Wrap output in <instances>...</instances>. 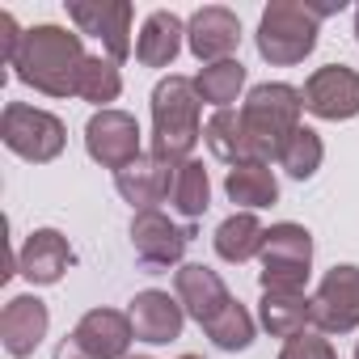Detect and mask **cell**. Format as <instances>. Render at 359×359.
<instances>
[{
  "label": "cell",
  "instance_id": "cell-1",
  "mask_svg": "<svg viewBox=\"0 0 359 359\" xmlns=\"http://www.w3.org/2000/svg\"><path fill=\"white\" fill-rule=\"evenodd\" d=\"M173 287H177V300L182 309L208 330V338L220 346V351H245L254 342V317L229 296L224 279L203 266V262H187L182 271L173 275Z\"/></svg>",
  "mask_w": 359,
  "mask_h": 359
},
{
  "label": "cell",
  "instance_id": "cell-2",
  "mask_svg": "<svg viewBox=\"0 0 359 359\" xmlns=\"http://www.w3.org/2000/svg\"><path fill=\"white\" fill-rule=\"evenodd\" d=\"M85 47L81 34L64 30V26H34L26 30V43L13 60V72L22 85L47 93V97H76V76L85 68Z\"/></svg>",
  "mask_w": 359,
  "mask_h": 359
},
{
  "label": "cell",
  "instance_id": "cell-3",
  "mask_svg": "<svg viewBox=\"0 0 359 359\" xmlns=\"http://www.w3.org/2000/svg\"><path fill=\"white\" fill-rule=\"evenodd\" d=\"M199 89L187 76H165L152 89V152L169 165L191 161L203 127H199Z\"/></svg>",
  "mask_w": 359,
  "mask_h": 359
},
{
  "label": "cell",
  "instance_id": "cell-4",
  "mask_svg": "<svg viewBox=\"0 0 359 359\" xmlns=\"http://www.w3.org/2000/svg\"><path fill=\"white\" fill-rule=\"evenodd\" d=\"M300 110H304V93L292 89V85L275 81V85L250 89V97L241 106V123H245L254 161H262V165L279 161V152L287 148V140L300 127Z\"/></svg>",
  "mask_w": 359,
  "mask_h": 359
},
{
  "label": "cell",
  "instance_id": "cell-5",
  "mask_svg": "<svg viewBox=\"0 0 359 359\" xmlns=\"http://www.w3.org/2000/svg\"><path fill=\"white\" fill-rule=\"evenodd\" d=\"M317 30L321 13L309 0H275L258 22V55L275 68H292L317 47Z\"/></svg>",
  "mask_w": 359,
  "mask_h": 359
},
{
  "label": "cell",
  "instance_id": "cell-6",
  "mask_svg": "<svg viewBox=\"0 0 359 359\" xmlns=\"http://www.w3.org/2000/svg\"><path fill=\"white\" fill-rule=\"evenodd\" d=\"M0 140H5L9 152H18L22 161H34V165H47L64 152L68 144V131L55 114L47 110H34L26 102H9L5 114H0Z\"/></svg>",
  "mask_w": 359,
  "mask_h": 359
},
{
  "label": "cell",
  "instance_id": "cell-7",
  "mask_svg": "<svg viewBox=\"0 0 359 359\" xmlns=\"http://www.w3.org/2000/svg\"><path fill=\"white\" fill-rule=\"evenodd\" d=\"M258 258H262V292H300L313 266V237L300 224H275L266 229V245Z\"/></svg>",
  "mask_w": 359,
  "mask_h": 359
},
{
  "label": "cell",
  "instance_id": "cell-8",
  "mask_svg": "<svg viewBox=\"0 0 359 359\" xmlns=\"http://www.w3.org/2000/svg\"><path fill=\"white\" fill-rule=\"evenodd\" d=\"M68 18L81 34H93L106 47V60L123 64L131 55V18L135 9L127 0H68Z\"/></svg>",
  "mask_w": 359,
  "mask_h": 359
},
{
  "label": "cell",
  "instance_id": "cell-9",
  "mask_svg": "<svg viewBox=\"0 0 359 359\" xmlns=\"http://www.w3.org/2000/svg\"><path fill=\"white\" fill-rule=\"evenodd\" d=\"M313 325L321 334L359 330V266H334L313 292Z\"/></svg>",
  "mask_w": 359,
  "mask_h": 359
},
{
  "label": "cell",
  "instance_id": "cell-10",
  "mask_svg": "<svg viewBox=\"0 0 359 359\" xmlns=\"http://www.w3.org/2000/svg\"><path fill=\"white\" fill-rule=\"evenodd\" d=\"M195 229H177L165 212H135L131 220V245H135V258L148 266V271H169L182 262L187 245H191Z\"/></svg>",
  "mask_w": 359,
  "mask_h": 359
},
{
  "label": "cell",
  "instance_id": "cell-11",
  "mask_svg": "<svg viewBox=\"0 0 359 359\" xmlns=\"http://www.w3.org/2000/svg\"><path fill=\"white\" fill-rule=\"evenodd\" d=\"M85 148L97 165L106 169H127L140 152V123L127 114V110H97L89 123H85Z\"/></svg>",
  "mask_w": 359,
  "mask_h": 359
},
{
  "label": "cell",
  "instance_id": "cell-12",
  "mask_svg": "<svg viewBox=\"0 0 359 359\" xmlns=\"http://www.w3.org/2000/svg\"><path fill=\"white\" fill-rule=\"evenodd\" d=\"M304 110L330 123L359 114V72L346 64H325L304 81Z\"/></svg>",
  "mask_w": 359,
  "mask_h": 359
},
{
  "label": "cell",
  "instance_id": "cell-13",
  "mask_svg": "<svg viewBox=\"0 0 359 359\" xmlns=\"http://www.w3.org/2000/svg\"><path fill=\"white\" fill-rule=\"evenodd\" d=\"M173 173H177V165L161 161L156 152H144V156H135L127 169L114 173V187H118V195H123L131 208L152 212V208L173 191Z\"/></svg>",
  "mask_w": 359,
  "mask_h": 359
},
{
  "label": "cell",
  "instance_id": "cell-14",
  "mask_svg": "<svg viewBox=\"0 0 359 359\" xmlns=\"http://www.w3.org/2000/svg\"><path fill=\"white\" fill-rule=\"evenodd\" d=\"M127 317H131L135 338H140V342H152V346L173 342L177 334H182V325H187V309H182V300H173L169 292H156V287L140 292V296L131 300Z\"/></svg>",
  "mask_w": 359,
  "mask_h": 359
},
{
  "label": "cell",
  "instance_id": "cell-15",
  "mask_svg": "<svg viewBox=\"0 0 359 359\" xmlns=\"http://www.w3.org/2000/svg\"><path fill=\"white\" fill-rule=\"evenodd\" d=\"M187 43H191V51H195L203 64H224V60L237 51V43H241V22H237L233 9L208 5V9H199V13L191 18Z\"/></svg>",
  "mask_w": 359,
  "mask_h": 359
},
{
  "label": "cell",
  "instance_id": "cell-16",
  "mask_svg": "<svg viewBox=\"0 0 359 359\" xmlns=\"http://www.w3.org/2000/svg\"><path fill=\"white\" fill-rule=\"evenodd\" d=\"M47 321L51 317H47V304L39 296H13L5 304V313H0V342H5V351L13 359H26L43 342Z\"/></svg>",
  "mask_w": 359,
  "mask_h": 359
},
{
  "label": "cell",
  "instance_id": "cell-17",
  "mask_svg": "<svg viewBox=\"0 0 359 359\" xmlns=\"http://www.w3.org/2000/svg\"><path fill=\"white\" fill-rule=\"evenodd\" d=\"M72 338H76L89 355H97V359H127V346H131L135 330H131V317H127V313L89 309V313L76 321Z\"/></svg>",
  "mask_w": 359,
  "mask_h": 359
},
{
  "label": "cell",
  "instance_id": "cell-18",
  "mask_svg": "<svg viewBox=\"0 0 359 359\" xmlns=\"http://www.w3.org/2000/svg\"><path fill=\"white\" fill-rule=\"evenodd\" d=\"M68 266H72V250H68V237L55 229L30 233L18 254V275H26L30 283H60Z\"/></svg>",
  "mask_w": 359,
  "mask_h": 359
},
{
  "label": "cell",
  "instance_id": "cell-19",
  "mask_svg": "<svg viewBox=\"0 0 359 359\" xmlns=\"http://www.w3.org/2000/svg\"><path fill=\"white\" fill-rule=\"evenodd\" d=\"M182 34H187V26H182V18H177V13H169V9L152 13L144 22V30H140L135 60L144 68H169L177 60V51H182Z\"/></svg>",
  "mask_w": 359,
  "mask_h": 359
},
{
  "label": "cell",
  "instance_id": "cell-20",
  "mask_svg": "<svg viewBox=\"0 0 359 359\" xmlns=\"http://www.w3.org/2000/svg\"><path fill=\"white\" fill-rule=\"evenodd\" d=\"M258 317H262L266 334L300 338L304 325H313V296H304V292H262Z\"/></svg>",
  "mask_w": 359,
  "mask_h": 359
},
{
  "label": "cell",
  "instance_id": "cell-21",
  "mask_svg": "<svg viewBox=\"0 0 359 359\" xmlns=\"http://www.w3.org/2000/svg\"><path fill=\"white\" fill-rule=\"evenodd\" d=\"M203 140H208L212 156H220L224 165H250L254 161V148H250L241 110H216L208 118V127H203Z\"/></svg>",
  "mask_w": 359,
  "mask_h": 359
},
{
  "label": "cell",
  "instance_id": "cell-22",
  "mask_svg": "<svg viewBox=\"0 0 359 359\" xmlns=\"http://www.w3.org/2000/svg\"><path fill=\"white\" fill-rule=\"evenodd\" d=\"M266 245V229L258 224L254 212H233L220 229H216V254L224 262H250L258 258Z\"/></svg>",
  "mask_w": 359,
  "mask_h": 359
},
{
  "label": "cell",
  "instance_id": "cell-23",
  "mask_svg": "<svg viewBox=\"0 0 359 359\" xmlns=\"http://www.w3.org/2000/svg\"><path fill=\"white\" fill-rule=\"evenodd\" d=\"M224 191H229V199L241 203V208H271V203L279 199V182H275L271 165H262V161L233 165L229 177H224Z\"/></svg>",
  "mask_w": 359,
  "mask_h": 359
},
{
  "label": "cell",
  "instance_id": "cell-24",
  "mask_svg": "<svg viewBox=\"0 0 359 359\" xmlns=\"http://www.w3.org/2000/svg\"><path fill=\"white\" fill-rule=\"evenodd\" d=\"M169 199H173V208L182 212L187 220H199V216L212 208V182H208L203 161H182V165H177Z\"/></svg>",
  "mask_w": 359,
  "mask_h": 359
},
{
  "label": "cell",
  "instance_id": "cell-25",
  "mask_svg": "<svg viewBox=\"0 0 359 359\" xmlns=\"http://www.w3.org/2000/svg\"><path fill=\"white\" fill-rule=\"evenodd\" d=\"M241 85H245V68H241V60L208 64V68L195 76V89H199V97H203V102H212L216 110H233V102H237Z\"/></svg>",
  "mask_w": 359,
  "mask_h": 359
},
{
  "label": "cell",
  "instance_id": "cell-26",
  "mask_svg": "<svg viewBox=\"0 0 359 359\" xmlns=\"http://www.w3.org/2000/svg\"><path fill=\"white\" fill-rule=\"evenodd\" d=\"M118 93H123L118 64H114V60H102V55H89L85 68H81V76H76V97L106 110V102H114Z\"/></svg>",
  "mask_w": 359,
  "mask_h": 359
},
{
  "label": "cell",
  "instance_id": "cell-27",
  "mask_svg": "<svg viewBox=\"0 0 359 359\" xmlns=\"http://www.w3.org/2000/svg\"><path fill=\"white\" fill-rule=\"evenodd\" d=\"M321 156H325L321 135H317L313 127H296V135H292L287 148L279 152V165L296 177V182H304V177H313V173L321 169Z\"/></svg>",
  "mask_w": 359,
  "mask_h": 359
},
{
  "label": "cell",
  "instance_id": "cell-28",
  "mask_svg": "<svg viewBox=\"0 0 359 359\" xmlns=\"http://www.w3.org/2000/svg\"><path fill=\"white\" fill-rule=\"evenodd\" d=\"M279 359H338V355H334V346L321 334H300V338H287Z\"/></svg>",
  "mask_w": 359,
  "mask_h": 359
},
{
  "label": "cell",
  "instance_id": "cell-29",
  "mask_svg": "<svg viewBox=\"0 0 359 359\" xmlns=\"http://www.w3.org/2000/svg\"><path fill=\"white\" fill-rule=\"evenodd\" d=\"M22 43H26V34L18 30V22H13V13H0V60H5L9 68H13V60H18V51H22Z\"/></svg>",
  "mask_w": 359,
  "mask_h": 359
},
{
  "label": "cell",
  "instance_id": "cell-30",
  "mask_svg": "<svg viewBox=\"0 0 359 359\" xmlns=\"http://www.w3.org/2000/svg\"><path fill=\"white\" fill-rule=\"evenodd\" d=\"M55 359H97V355H89L76 338H64V342L55 346Z\"/></svg>",
  "mask_w": 359,
  "mask_h": 359
},
{
  "label": "cell",
  "instance_id": "cell-31",
  "mask_svg": "<svg viewBox=\"0 0 359 359\" xmlns=\"http://www.w3.org/2000/svg\"><path fill=\"white\" fill-rule=\"evenodd\" d=\"M355 39H359V9H355Z\"/></svg>",
  "mask_w": 359,
  "mask_h": 359
},
{
  "label": "cell",
  "instance_id": "cell-32",
  "mask_svg": "<svg viewBox=\"0 0 359 359\" xmlns=\"http://www.w3.org/2000/svg\"><path fill=\"white\" fill-rule=\"evenodd\" d=\"M127 359H148V355H127Z\"/></svg>",
  "mask_w": 359,
  "mask_h": 359
},
{
  "label": "cell",
  "instance_id": "cell-33",
  "mask_svg": "<svg viewBox=\"0 0 359 359\" xmlns=\"http://www.w3.org/2000/svg\"><path fill=\"white\" fill-rule=\"evenodd\" d=\"M182 359H199V355H182Z\"/></svg>",
  "mask_w": 359,
  "mask_h": 359
},
{
  "label": "cell",
  "instance_id": "cell-34",
  "mask_svg": "<svg viewBox=\"0 0 359 359\" xmlns=\"http://www.w3.org/2000/svg\"><path fill=\"white\" fill-rule=\"evenodd\" d=\"M355 359H359V346H355Z\"/></svg>",
  "mask_w": 359,
  "mask_h": 359
}]
</instances>
